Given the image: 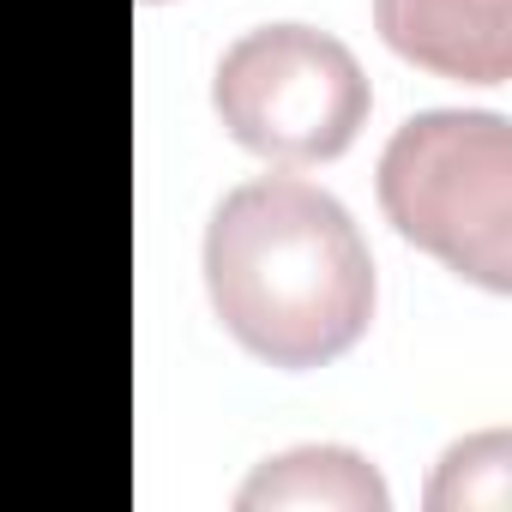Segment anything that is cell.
<instances>
[{
    "label": "cell",
    "mask_w": 512,
    "mask_h": 512,
    "mask_svg": "<svg viewBox=\"0 0 512 512\" xmlns=\"http://www.w3.org/2000/svg\"><path fill=\"white\" fill-rule=\"evenodd\" d=\"M386 223L488 296L512 290V127L494 109H422L380 151Z\"/></svg>",
    "instance_id": "7a4b0ae2"
},
{
    "label": "cell",
    "mask_w": 512,
    "mask_h": 512,
    "mask_svg": "<svg viewBox=\"0 0 512 512\" xmlns=\"http://www.w3.org/2000/svg\"><path fill=\"white\" fill-rule=\"evenodd\" d=\"M368 73L314 25L247 31L211 79V109L235 145L266 163H332L368 121Z\"/></svg>",
    "instance_id": "3957f363"
},
{
    "label": "cell",
    "mask_w": 512,
    "mask_h": 512,
    "mask_svg": "<svg viewBox=\"0 0 512 512\" xmlns=\"http://www.w3.org/2000/svg\"><path fill=\"white\" fill-rule=\"evenodd\" d=\"M205 290L223 332L272 368H320L374 320V260L350 211L296 175L235 187L205 229Z\"/></svg>",
    "instance_id": "6da1fadb"
},
{
    "label": "cell",
    "mask_w": 512,
    "mask_h": 512,
    "mask_svg": "<svg viewBox=\"0 0 512 512\" xmlns=\"http://www.w3.org/2000/svg\"><path fill=\"white\" fill-rule=\"evenodd\" d=\"M380 43L458 85H506L512 73V0H374Z\"/></svg>",
    "instance_id": "277c9868"
},
{
    "label": "cell",
    "mask_w": 512,
    "mask_h": 512,
    "mask_svg": "<svg viewBox=\"0 0 512 512\" xmlns=\"http://www.w3.org/2000/svg\"><path fill=\"white\" fill-rule=\"evenodd\" d=\"M241 506H350V512H380L386 482L368 470V458L344 446H296L284 458H266L241 494Z\"/></svg>",
    "instance_id": "5b68a950"
}]
</instances>
